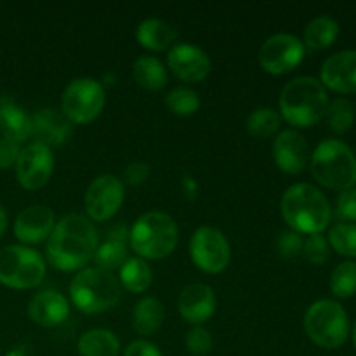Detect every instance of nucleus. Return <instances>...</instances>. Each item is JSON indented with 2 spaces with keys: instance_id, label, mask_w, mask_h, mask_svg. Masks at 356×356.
Listing matches in <instances>:
<instances>
[{
  "instance_id": "nucleus-42",
  "label": "nucleus",
  "mask_w": 356,
  "mask_h": 356,
  "mask_svg": "<svg viewBox=\"0 0 356 356\" xmlns=\"http://www.w3.org/2000/svg\"><path fill=\"white\" fill-rule=\"evenodd\" d=\"M353 343H355V348H356V323H355V327H353Z\"/></svg>"
},
{
  "instance_id": "nucleus-35",
  "label": "nucleus",
  "mask_w": 356,
  "mask_h": 356,
  "mask_svg": "<svg viewBox=\"0 0 356 356\" xmlns=\"http://www.w3.org/2000/svg\"><path fill=\"white\" fill-rule=\"evenodd\" d=\"M186 348L190 353L197 356L207 355L212 350V336L207 329L200 325H195L186 334Z\"/></svg>"
},
{
  "instance_id": "nucleus-27",
  "label": "nucleus",
  "mask_w": 356,
  "mask_h": 356,
  "mask_svg": "<svg viewBox=\"0 0 356 356\" xmlns=\"http://www.w3.org/2000/svg\"><path fill=\"white\" fill-rule=\"evenodd\" d=\"M339 35V24L330 16H318L306 26L305 42L302 44L312 51L327 49L334 44Z\"/></svg>"
},
{
  "instance_id": "nucleus-22",
  "label": "nucleus",
  "mask_w": 356,
  "mask_h": 356,
  "mask_svg": "<svg viewBox=\"0 0 356 356\" xmlns=\"http://www.w3.org/2000/svg\"><path fill=\"white\" fill-rule=\"evenodd\" d=\"M0 134L2 138L21 145L31 138V117L17 104L7 103L0 104Z\"/></svg>"
},
{
  "instance_id": "nucleus-40",
  "label": "nucleus",
  "mask_w": 356,
  "mask_h": 356,
  "mask_svg": "<svg viewBox=\"0 0 356 356\" xmlns=\"http://www.w3.org/2000/svg\"><path fill=\"white\" fill-rule=\"evenodd\" d=\"M124 356H162L159 348L155 344L148 343V341H132L127 348H125Z\"/></svg>"
},
{
  "instance_id": "nucleus-16",
  "label": "nucleus",
  "mask_w": 356,
  "mask_h": 356,
  "mask_svg": "<svg viewBox=\"0 0 356 356\" xmlns=\"http://www.w3.org/2000/svg\"><path fill=\"white\" fill-rule=\"evenodd\" d=\"M56 216L45 205H31L21 211L14 221V235L23 243H40L51 236Z\"/></svg>"
},
{
  "instance_id": "nucleus-9",
  "label": "nucleus",
  "mask_w": 356,
  "mask_h": 356,
  "mask_svg": "<svg viewBox=\"0 0 356 356\" xmlns=\"http://www.w3.org/2000/svg\"><path fill=\"white\" fill-rule=\"evenodd\" d=\"M106 96L99 82L92 79H75L61 96V113L72 124H89L103 111Z\"/></svg>"
},
{
  "instance_id": "nucleus-11",
  "label": "nucleus",
  "mask_w": 356,
  "mask_h": 356,
  "mask_svg": "<svg viewBox=\"0 0 356 356\" xmlns=\"http://www.w3.org/2000/svg\"><path fill=\"white\" fill-rule=\"evenodd\" d=\"M305 58V44L296 35L277 33L259 49V65L271 75L292 72Z\"/></svg>"
},
{
  "instance_id": "nucleus-12",
  "label": "nucleus",
  "mask_w": 356,
  "mask_h": 356,
  "mask_svg": "<svg viewBox=\"0 0 356 356\" xmlns=\"http://www.w3.org/2000/svg\"><path fill=\"white\" fill-rule=\"evenodd\" d=\"M124 204V184L113 174L97 176L86 191V211L92 221L113 218Z\"/></svg>"
},
{
  "instance_id": "nucleus-34",
  "label": "nucleus",
  "mask_w": 356,
  "mask_h": 356,
  "mask_svg": "<svg viewBox=\"0 0 356 356\" xmlns=\"http://www.w3.org/2000/svg\"><path fill=\"white\" fill-rule=\"evenodd\" d=\"M302 254L312 264H323L329 259V242L318 235H308V238L302 243Z\"/></svg>"
},
{
  "instance_id": "nucleus-36",
  "label": "nucleus",
  "mask_w": 356,
  "mask_h": 356,
  "mask_svg": "<svg viewBox=\"0 0 356 356\" xmlns=\"http://www.w3.org/2000/svg\"><path fill=\"white\" fill-rule=\"evenodd\" d=\"M337 216L341 222L356 226V186L343 191L337 198Z\"/></svg>"
},
{
  "instance_id": "nucleus-31",
  "label": "nucleus",
  "mask_w": 356,
  "mask_h": 356,
  "mask_svg": "<svg viewBox=\"0 0 356 356\" xmlns=\"http://www.w3.org/2000/svg\"><path fill=\"white\" fill-rule=\"evenodd\" d=\"M325 117H327V124H329V127L332 129L334 132H337V134H344V132L350 131L351 125H353V120H355L353 104H351L348 99H344V97H339V99L332 101V103L327 106Z\"/></svg>"
},
{
  "instance_id": "nucleus-5",
  "label": "nucleus",
  "mask_w": 356,
  "mask_h": 356,
  "mask_svg": "<svg viewBox=\"0 0 356 356\" xmlns=\"http://www.w3.org/2000/svg\"><path fill=\"white\" fill-rule=\"evenodd\" d=\"M312 174L330 190L346 191L356 184V155L339 139L322 141L312 155Z\"/></svg>"
},
{
  "instance_id": "nucleus-29",
  "label": "nucleus",
  "mask_w": 356,
  "mask_h": 356,
  "mask_svg": "<svg viewBox=\"0 0 356 356\" xmlns=\"http://www.w3.org/2000/svg\"><path fill=\"white\" fill-rule=\"evenodd\" d=\"M280 125L282 117L273 108H257L249 115L245 122L247 132L257 139L271 138L280 129Z\"/></svg>"
},
{
  "instance_id": "nucleus-15",
  "label": "nucleus",
  "mask_w": 356,
  "mask_h": 356,
  "mask_svg": "<svg viewBox=\"0 0 356 356\" xmlns=\"http://www.w3.org/2000/svg\"><path fill=\"white\" fill-rule=\"evenodd\" d=\"M309 159V146L305 136L296 129H287L273 143V160L285 174H301Z\"/></svg>"
},
{
  "instance_id": "nucleus-33",
  "label": "nucleus",
  "mask_w": 356,
  "mask_h": 356,
  "mask_svg": "<svg viewBox=\"0 0 356 356\" xmlns=\"http://www.w3.org/2000/svg\"><path fill=\"white\" fill-rule=\"evenodd\" d=\"M329 243L343 256L356 257V226L348 222H336L330 228Z\"/></svg>"
},
{
  "instance_id": "nucleus-21",
  "label": "nucleus",
  "mask_w": 356,
  "mask_h": 356,
  "mask_svg": "<svg viewBox=\"0 0 356 356\" xmlns=\"http://www.w3.org/2000/svg\"><path fill=\"white\" fill-rule=\"evenodd\" d=\"M127 238L129 233L125 226H117V228L110 229L106 233V240L104 243L97 245L96 254H94V261L97 266L104 271L120 270L125 264L127 257Z\"/></svg>"
},
{
  "instance_id": "nucleus-39",
  "label": "nucleus",
  "mask_w": 356,
  "mask_h": 356,
  "mask_svg": "<svg viewBox=\"0 0 356 356\" xmlns=\"http://www.w3.org/2000/svg\"><path fill=\"white\" fill-rule=\"evenodd\" d=\"M149 176V167L145 162H132L125 167L124 170V181L131 186L141 184Z\"/></svg>"
},
{
  "instance_id": "nucleus-10",
  "label": "nucleus",
  "mask_w": 356,
  "mask_h": 356,
  "mask_svg": "<svg viewBox=\"0 0 356 356\" xmlns=\"http://www.w3.org/2000/svg\"><path fill=\"white\" fill-rule=\"evenodd\" d=\"M190 256L198 270L204 273H221L229 264L232 249L219 229L211 226H202L193 233L190 240Z\"/></svg>"
},
{
  "instance_id": "nucleus-18",
  "label": "nucleus",
  "mask_w": 356,
  "mask_h": 356,
  "mask_svg": "<svg viewBox=\"0 0 356 356\" xmlns=\"http://www.w3.org/2000/svg\"><path fill=\"white\" fill-rule=\"evenodd\" d=\"M322 86L341 94L356 92V51H343L330 56L320 70Z\"/></svg>"
},
{
  "instance_id": "nucleus-3",
  "label": "nucleus",
  "mask_w": 356,
  "mask_h": 356,
  "mask_svg": "<svg viewBox=\"0 0 356 356\" xmlns=\"http://www.w3.org/2000/svg\"><path fill=\"white\" fill-rule=\"evenodd\" d=\"M329 96L325 87L313 76H298L282 89V117L296 127H312L325 117Z\"/></svg>"
},
{
  "instance_id": "nucleus-41",
  "label": "nucleus",
  "mask_w": 356,
  "mask_h": 356,
  "mask_svg": "<svg viewBox=\"0 0 356 356\" xmlns=\"http://www.w3.org/2000/svg\"><path fill=\"white\" fill-rule=\"evenodd\" d=\"M6 229H7V214H6V211L0 207V238L3 236Z\"/></svg>"
},
{
  "instance_id": "nucleus-23",
  "label": "nucleus",
  "mask_w": 356,
  "mask_h": 356,
  "mask_svg": "<svg viewBox=\"0 0 356 356\" xmlns=\"http://www.w3.org/2000/svg\"><path fill=\"white\" fill-rule=\"evenodd\" d=\"M165 318L163 305L156 298H145L134 306L132 312V327L141 336H152L159 332Z\"/></svg>"
},
{
  "instance_id": "nucleus-14",
  "label": "nucleus",
  "mask_w": 356,
  "mask_h": 356,
  "mask_svg": "<svg viewBox=\"0 0 356 356\" xmlns=\"http://www.w3.org/2000/svg\"><path fill=\"white\" fill-rule=\"evenodd\" d=\"M169 68L183 82H202L211 73V59L207 52L191 44H177L167 56Z\"/></svg>"
},
{
  "instance_id": "nucleus-6",
  "label": "nucleus",
  "mask_w": 356,
  "mask_h": 356,
  "mask_svg": "<svg viewBox=\"0 0 356 356\" xmlns=\"http://www.w3.org/2000/svg\"><path fill=\"white\" fill-rule=\"evenodd\" d=\"M70 298L87 315L108 312L120 299V282L101 268H86L70 284Z\"/></svg>"
},
{
  "instance_id": "nucleus-26",
  "label": "nucleus",
  "mask_w": 356,
  "mask_h": 356,
  "mask_svg": "<svg viewBox=\"0 0 356 356\" xmlns=\"http://www.w3.org/2000/svg\"><path fill=\"white\" fill-rule=\"evenodd\" d=\"M134 79L143 89L152 90H162L167 86V70L163 66V63L160 59L153 58V56H141L139 59H136L134 68Z\"/></svg>"
},
{
  "instance_id": "nucleus-25",
  "label": "nucleus",
  "mask_w": 356,
  "mask_h": 356,
  "mask_svg": "<svg viewBox=\"0 0 356 356\" xmlns=\"http://www.w3.org/2000/svg\"><path fill=\"white\" fill-rule=\"evenodd\" d=\"M136 37H138V42L145 49L163 51V49H167L174 42L176 31L165 21L149 17V19H145L139 24L138 30H136Z\"/></svg>"
},
{
  "instance_id": "nucleus-2",
  "label": "nucleus",
  "mask_w": 356,
  "mask_h": 356,
  "mask_svg": "<svg viewBox=\"0 0 356 356\" xmlns=\"http://www.w3.org/2000/svg\"><path fill=\"white\" fill-rule=\"evenodd\" d=\"M280 207L285 222L299 235H318L332 218V209L325 195L308 183L294 184L285 190Z\"/></svg>"
},
{
  "instance_id": "nucleus-37",
  "label": "nucleus",
  "mask_w": 356,
  "mask_h": 356,
  "mask_svg": "<svg viewBox=\"0 0 356 356\" xmlns=\"http://www.w3.org/2000/svg\"><path fill=\"white\" fill-rule=\"evenodd\" d=\"M302 236L296 232H284L278 238L277 247H278V254L285 259H292V257H298L299 254L302 252Z\"/></svg>"
},
{
  "instance_id": "nucleus-1",
  "label": "nucleus",
  "mask_w": 356,
  "mask_h": 356,
  "mask_svg": "<svg viewBox=\"0 0 356 356\" xmlns=\"http://www.w3.org/2000/svg\"><path fill=\"white\" fill-rule=\"evenodd\" d=\"M97 245L92 222L80 214H68L56 222L47 238V259L58 270L75 271L92 259Z\"/></svg>"
},
{
  "instance_id": "nucleus-19",
  "label": "nucleus",
  "mask_w": 356,
  "mask_h": 356,
  "mask_svg": "<svg viewBox=\"0 0 356 356\" xmlns=\"http://www.w3.org/2000/svg\"><path fill=\"white\" fill-rule=\"evenodd\" d=\"M73 134L72 122L58 110L52 108H44L38 110L31 117V136H33L40 145H45L47 148L51 146H61L63 143L68 141Z\"/></svg>"
},
{
  "instance_id": "nucleus-13",
  "label": "nucleus",
  "mask_w": 356,
  "mask_h": 356,
  "mask_svg": "<svg viewBox=\"0 0 356 356\" xmlns=\"http://www.w3.org/2000/svg\"><path fill=\"white\" fill-rule=\"evenodd\" d=\"M54 170V155L51 148L40 143L21 148L16 162V177L24 190H38L45 186Z\"/></svg>"
},
{
  "instance_id": "nucleus-7",
  "label": "nucleus",
  "mask_w": 356,
  "mask_h": 356,
  "mask_svg": "<svg viewBox=\"0 0 356 356\" xmlns=\"http://www.w3.org/2000/svg\"><path fill=\"white\" fill-rule=\"evenodd\" d=\"M305 330L309 339L325 350H337L350 336L348 313L330 299L313 302L305 315Z\"/></svg>"
},
{
  "instance_id": "nucleus-38",
  "label": "nucleus",
  "mask_w": 356,
  "mask_h": 356,
  "mask_svg": "<svg viewBox=\"0 0 356 356\" xmlns=\"http://www.w3.org/2000/svg\"><path fill=\"white\" fill-rule=\"evenodd\" d=\"M21 153V146L10 139L0 138V169H9L16 165L17 156Z\"/></svg>"
},
{
  "instance_id": "nucleus-8",
  "label": "nucleus",
  "mask_w": 356,
  "mask_h": 356,
  "mask_svg": "<svg viewBox=\"0 0 356 356\" xmlns=\"http://www.w3.org/2000/svg\"><path fill=\"white\" fill-rule=\"evenodd\" d=\"M45 277V261L37 250L24 245L0 249V284L16 291L40 285Z\"/></svg>"
},
{
  "instance_id": "nucleus-28",
  "label": "nucleus",
  "mask_w": 356,
  "mask_h": 356,
  "mask_svg": "<svg viewBox=\"0 0 356 356\" xmlns=\"http://www.w3.org/2000/svg\"><path fill=\"white\" fill-rule=\"evenodd\" d=\"M118 271H120V284L129 292L139 294V292H145L152 285L153 271L149 264L145 259H141V257L127 259Z\"/></svg>"
},
{
  "instance_id": "nucleus-17",
  "label": "nucleus",
  "mask_w": 356,
  "mask_h": 356,
  "mask_svg": "<svg viewBox=\"0 0 356 356\" xmlns=\"http://www.w3.org/2000/svg\"><path fill=\"white\" fill-rule=\"evenodd\" d=\"M177 309L188 323L202 325L216 312L214 291L205 284L186 285L177 298Z\"/></svg>"
},
{
  "instance_id": "nucleus-20",
  "label": "nucleus",
  "mask_w": 356,
  "mask_h": 356,
  "mask_svg": "<svg viewBox=\"0 0 356 356\" xmlns=\"http://www.w3.org/2000/svg\"><path fill=\"white\" fill-rule=\"evenodd\" d=\"M28 315L37 325L56 327L68 318L70 306L61 292L42 291L31 298Z\"/></svg>"
},
{
  "instance_id": "nucleus-4",
  "label": "nucleus",
  "mask_w": 356,
  "mask_h": 356,
  "mask_svg": "<svg viewBox=\"0 0 356 356\" xmlns=\"http://www.w3.org/2000/svg\"><path fill=\"white\" fill-rule=\"evenodd\" d=\"M177 238L174 219L159 211L143 214L129 232V245L141 259H163L176 249Z\"/></svg>"
},
{
  "instance_id": "nucleus-30",
  "label": "nucleus",
  "mask_w": 356,
  "mask_h": 356,
  "mask_svg": "<svg viewBox=\"0 0 356 356\" xmlns=\"http://www.w3.org/2000/svg\"><path fill=\"white\" fill-rule=\"evenodd\" d=\"M330 291L341 299H348L356 294V263L344 261L337 264L330 277Z\"/></svg>"
},
{
  "instance_id": "nucleus-24",
  "label": "nucleus",
  "mask_w": 356,
  "mask_h": 356,
  "mask_svg": "<svg viewBox=\"0 0 356 356\" xmlns=\"http://www.w3.org/2000/svg\"><path fill=\"white\" fill-rule=\"evenodd\" d=\"M76 350L80 356H118L120 341L111 330L92 329L80 337Z\"/></svg>"
},
{
  "instance_id": "nucleus-32",
  "label": "nucleus",
  "mask_w": 356,
  "mask_h": 356,
  "mask_svg": "<svg viewBox=\"0 0 356 356\" xmlns=\"http://www.w3.org/2000/svg\"><path fill=\"white\" fill-rule=\"evenodd\" d=\"M165 104L172 113L179 115V117H190L198 110L200 99L195 90L188 89V87H176L167 94Z\"/></svg>"
}]
</instances>
